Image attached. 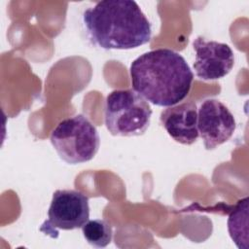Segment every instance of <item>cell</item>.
<instances>
[{"label":"cell","mask_w":249,"mask_h":249,"mask_svg":"<svg viewBox=\"0 0 249 249\" xmlns=\"http://www.w3.org/2000/svg\"><path fill=\"white\" fill-rule=\"evenodd\" d=\"M133 89L160 107L181 102L190 92L194 73L177 52L160 48L135 58L129 68Z\"/></svg>","instance_id":"obj_1"},{"label":"cell","mask_w":249,"mask_h":249,"mask_svg":"<svg viewBox=\"0 0 249 249\" xmlns=\"http://www.w3.org/2000/svg\"><path fill=\"white\" fill-rule=\"evenodd\" d=\"M89 41L103 50H130L147 44L152 25L132 0H104L83 13Z\"/></svg>","instance_id":"obj_2"},{"label":"cell","mask_w":249,"mask_h":249,"mask_svg":"<svg viewBox=\"0 0 249 249\" xmlns=\"http://www.w3.org/2000/svg\"><path fill=\"white\" fill-rule=\"evenodd\" d=\"M152 108L134 89H115L105 100L104 121L114 136H140L151 123Z\"/></svg>","instance_id":"obj_3"},{"label":"cell","mask_w":249,"mask_h":249,"mask_svg":"<svg viewBox=\"0 0 249 249\" xmlns=\"http://www.w3.org/2000/svg\"><path fill=\"white\" fill-rule=\"evenodd\" d=\"M59 158L69 164L91 160L100 146L96 127L84 115H76L59 122L50 136Z\"/></svg>","instance_id":"obj_4"},{"label":"cell","mask_w":249,"mask_h":249,"mask_svg":"<svg viewBox=\"0 0 249 249\" xmlns=\"http://www.w3.org/2000/svg\"><path fill=\"white\" fill-rule=\"evenodd\" d=\"M89 218V197L77 190H56L48 210V219L40 231L56 238L58 231L82 228Z\"/></svg>","instance_id":"obj_5"},{"label":"cell","mask_w":249,"mask_h":249,"mask_svg":"<svg viewBox=\"0 0 249 249\" xmlns=\"http://www.w3.org/2000/svg\"><path fill=\"white\" fill-rule=\"evenodd\" d=\"M236 127L229 108L218 99L208 98L197 109V129L206 150H213L228 141Z\"/></svg>","instance_id":"obj_6"},{"label":"cell","mask_w":249,"mask_h":249,"mask_svg":"<svg viewBox=\"0 0 249 249\" xmlns=\"http://www.w3.org/2000/svg\"><path fill=\"white\" fill-rule=\"evenodd\" d=\"M196 52L194 69L203 81H214L228 75L234 64V54L228 44L207 41L198 36L193 42Z\"/></svg>","instance_id":"obj_7"},{"label":"cell","mask_w":249,"mask_h":249,"mask_svg":"<svg viewBox=\"0 0 249 249\" xmlns=\"http://www.w3.org/2000/svg\"><path fill=\"white\" fill-rule=\"evenodd\" d=\"M160 124L173 140L192 145L199 134L197 129V107L193 101L170 106L160 113Z\"/></svg>","instance_id":"obj_8"},{"label":"cell","mask_w":249,"mask_h":249,"mask_svg":"<svg viewBox=\"0 0 249 249\" xmlns=\"http://www.w3.org/2000/svg\"><path fill=\"white\" fill-rule=\"evenodd\" d=\"M231 238L240 249H248V196L239 199L228 218Z\"/></svg>","instance_id":"obj_9"},{"label":"cell","mask_w":249,"mask_h":249,"mask_svg":"<svg viewBox=\"0 0 249 249\" xmlns=\"http://www.w3.org/2000/svg\"><path fill=\"white\" fill-rule=\"evenodd\" d=\"M82 231L86 241L96 248L106 247L112 240V226L103 219L89 220L82 227Z\"/></svg>","instance_id":"obj_10"}]
</instances>
